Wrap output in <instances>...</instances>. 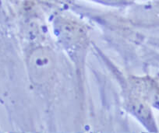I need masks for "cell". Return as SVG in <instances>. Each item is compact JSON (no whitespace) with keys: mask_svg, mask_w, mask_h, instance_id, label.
I'll return each instance as SVG.
<instances>
[{"mask_svg":"<svg viewBox=\"0 0 159 133\" xmlns=\"http://www.w3.org/2000/svg\"><path fill=\"white\" fill-rule=\"evenodd\" d=\"M52 59L51 55L45 51L33 55L30 60L31 73L37 80L43 81L49 77L52 69Z\"/></svg>","mask_w":159,"mask_h":133,"instance_id":"1","label":"cell"},{"mask_svg":"<svg viewBox=\"0 0 159 133\" xmlns=\"http://www.w3.org/2000/svg\"><path fill=\"white\" fill-rule=\"evenodd\" d=\"M99 1H104V2H115L116 0H99Z\"/></svg>","mask_w":159,"mask_h":133,"instance_id":"2","label":"cell"}]
</instances>
